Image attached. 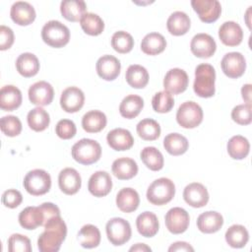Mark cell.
I'll list each match as a JSON object with an SVG mask.
<instances>
[{"label": "cell", "instance_id": "83f0119b", "mask_svg": "<svg viewBox=\"0 0 252 252\" xmlns=\"http://www.w3.org/2000/svg\"><path fill=\"white\" fill-rule=\"evenodd\" d=\"M140 204L138 192L130 187L121 189L116 195V205L123 213H132L136 211Z\"/></svg>", "mask_w": 252, "mask_h": 252}, {"label": "cell", "instance_id": "816d5d0a", "mask_svg": "<svg viewBox=\"0 0 252 252\" xmlns=\"http://www.w3.org/2000/svg\"><path fill=\"white\" fill-rule=\"evenodd\" d=\"M14 43V32L11 28L2 25L0 27V50L9 49Z\"/></svg>", "mask_w": 252, "mask_h": 252}, {"label": "cell", "instance_id": "ffe728a7", "mask_svg": "<svg viewBox=\"0 0 252 252\" xmlns=\"http://www.w3.org/2000/svg\"><path fill=\"white\" fill-rule=\"evenodd\" d=\"M35 10L28 2L17 1L10 10V17L19 26H29L35 20Z\"/></svg>", "mask_w": 252, "mask_h": 252}, {"label": "cell", "instance_id": "db71d44e", "mask_svg": "<svg viewBox=\"0 0 252 252\" xmlns=\"http://www.w3.org/2000/svg\"><path fill=\"white\" fill-rule=\"evenodd\" d=\"M169 252H174V251H194V248L187 242L184 241H177L174 242L170 245L168 248Z\"/></svg>", "mask_w": 252, "mask_h": 252}, {"label": "cell", "instance_id": "cb8c5ba5", "mask_svg": "<svg viewBox=\"0 0 252 252\" xmlns=\"http://www.w3.org/2000/svg\"><path fill=\"white\" fill-rule=\"evenodd\" d=\"M223 224L222 216L215 211L202 213L197 219V227L203 233H215Z\"/></svg>", "mask_w": 252, "mask_h": 252}, {"label": "cell", "instance_id": "4dcf8cb0", "mask_svg": "<svg viewBox=\"0 0 252 252\" xmlns=\"http://www.w3.org/2000/svg\"><path fill=\"white\" fill-rule=\"evenodd\" d=\"M87 5L82 0H65L60 4L61 15L70 22H78L86 14Z\"/></svg>", "mask_w": 252, "mask_h": 252}, {"label": "cell", "instance_id": "e575fe53", "mask_svg": "<svg viewBox=\"0 0 252 252\" xmlns=\"http://www.w3.org/2000/svg\"><path fill=\"white\" fill-rule=\"evenodd\" d=\"M125 79L128 85L134 89H143L149 83V73L141 65H130L125 73Z\"/></svg>", "mask_w": 252, "mask_h": 252}, {"label": "cell", "instance_id": "e0dca14e", "mask_svg": "<svg viewBox=\"0 0 252 252\" xmlns=\"http://www.w3.org/2000/svg\"><path fill=\"white\" fill-rule=\"evenodd\" d=\"M183 199L193 208H202L209 202V192L203 184L193 182L184 188Z\"/></svg>", "mask_w": 252, "mask_h": 252}, {"label": "cell", "instance_id": "5b68a950", "mask_svg": "<svg viewBox=\"0 0 252 252\" xmlns=\"http://www.w3.org/2000/svg\"><path fill=\"white\" fill-rule=\"evenodd\" d=\"M42 40L49 46L60 48L65 46L70 39L69 29L59 21H48L41 29Z\"/></svg>", "mask_w": 252, "mask_h": 252}, {"label": "cell", "instance_id": "4fadbf2b", "mask_svg": "<svg viewBox=\"0 0 252 252\" xmlns=\"http://www.w3.org/2000/svg\"><path fill=\"white\" fill-rule=\"evenodd\" d=\"M191 52L199 58H210L214 55L217 49L215 39L208 33L195 34L190 42Z\"/></svg>", "mask_w": 252, "mask_h": 252}, {"label": "cell", "instance_id": "277c9868", "mask_svg": "<svg viewBox=\"0 0 252 252\" xmlns=\"http://www.w3.org/2000/svg\"><path fill=\"white\" fill-rule=\"evenodd\" d=\"M175 195V185L168 178L160 177L152 182L147 190L148 201L156 206L165 205L170 202Z\"/></svg>", "mask_w": 252, "mask_h": 252}, {"label": "cell", "instance_id": "74e56055", "mask_svg": "<svg viewBox=\"0 0 252 252\" xmlns=\"http://www.w3.org/2000/svg\"><path fill=\"white\" fill-rule=\"evenodd\" d=\"M225 241L232 248H242L249 240V233L245 226L233 224L225 231Z\"/></svg>", "mask_w": 252, "mask_h": 252}, {"label": "cell", "instance_id": "9f6ffc18", "mask_svg": "<svg viewBox=\"0 0 252 252\" xmlns=\"http://www.w3.org/2000/svg\"><path fill=\"white\" fill-rule=\"evenodd\" d=\"M129 251H142V252H145V251H152L151 247H149L148 245L144 244V243H137L136 245H133L132 247H130Z\"/></svg>", "mask_w": 252, "mask_h": 252}, {"label": "cell", "instance_id": "ee69618b", "mask_svg": "<svg viewBox=\"0 0 252 252\" xmlns=\"http://www.w3.org/2000/svg\"><path fill=\"white\" fill-rule=\"evenodd\" d=\"M111 46L118 53H128L134 46L133 36L124 31H118L111 37Z\"/></svg>", "mask_w": 252, "mask_h": 252}, {"label": "cell", "instance_id": "f907efd6", "mask_svg": "<svg viewBox=\"0 0 252 252\" xmlns=\"http://www.w3.org/2000/svg\"><path fill=\"white\" fill-rule=\"evenodd\" d=\"M23 201L22 193L16 189H8L2 194V203L5 207L15 209Z\"/></svg>", "mask_w": 252, "mask_h": 252}, {"label": "cell", "instance_id": "484cf974", "mask_svg": "<svg viewBox=\"0 0 252 252\" xmlns=\"http://www.w3.org/2000/svg\"><path fill=\"white\" fill-rule=\"evenodd\" d=\"M113 175L120 180H129L138 173L137 162L130 158H119L112 162Z\"/></svg>", "mask_w": 252, "mask_h": 252}, {"label": "cell", "instance_id": "d6986e66", "mask_svg": "<svg viewBox=\"0 0 252 252\" xmlns=\"http://www.w3.org/2000/svg\"><path fill=\"white\" fill-rule=\"evenodd\" d=\"M58 185L64 194L74 195L81 188V175L75 168L66 167L62 169L58 175Z\"/></svg>", "mask_w": 252, "mask_h": 252}, {"label": "cell", "instance_id": "8992f818", "mask_svg": "<svg viewBox=\"0 0 252 252\" xmlns=\"http://www.w3.org/2000/svg\"><path fill=\"white\" fill-rule=\"evenodd\" d=\"M23 185L26 191L32 196L44 195L50 190L51 177L50 174L43 169H32L26 174Z\"/></svg>", "mask_w": 252, "mask_h": 252}, {"label": "cell", "instance_id": "7bdbcfd3", "mask_svg": "<svg viewBox=\"0 0 252 252\" xmlns=\"http://www.w3.org/2000/svg\"><path fill=\"white\" fill-rule=\"evenodd\" d=\"M82 30L89 35H98L104 30L102 19L94 13H86L80 20Z\"/></svg>", "mask_w": 252, "mask_h": 252}, {"label": "cell", "instance_id": "8fae6325", "mask_svg": "<svg viewBox=\"0 0 252 252\" xmlns=\"http://www.w3.org/2000/svg\"><path fill=\"white\" fill-rule=\"evenodd\" d=\"M220 66L225 76L231 79H237L245 72L246 60L240 52H228L222 57Z\"/></svg>", "mask_w": 252, "mask_h": 252}, {"label": "cell", "instance_id": "5bb4252c", "mask_svg": "<svg viewBox=\"0 0 252 252\" xmlns=\"http://www.w3.org/2000/svg\"><path fill=\"white\" fill-rule=\"evenodd\" d=\"M28 94L29 99L32 104L37 106H44L52 102L54 91L49 83L45 81H39L30 87Z\"/></svg>", "mask_w": 252, "mask_h": 252}, {"label": "cell", "instance_id": "9c48e42d", "mask_svg": "<svg viewBox=\"0 0 252 252\" xmlns=\"http://www.w3.org/2000/svg\"><path fill=\"white\" fill-rule=\"evenodd\" d=\"M164 221L165 226L169 232L173 234H180L187 230L190 218L186 210L180 207H174L166 213Z\"/></svg>", "mask_w": 252, "mask_h": 252}, {"label": "cell", "instance_id": "7402d4cb", "mask_svg": "<svg viewBox=\"0 0 252 252\" xmlns=\"http://www.w3.org/2000/svg\"><path fill=\"white\" fill-rule=\"evenodd\" d=\"M108 146L115 151H127L134 145V138L130 131L124 128H115L107 133Z\"/></svg>", "mask_w": 252, "mask_h": 252}, {"label": "cell", "instance_id": "4316f807", "mask_svg": "<svg viewBox=\"0 0 252 252\" xmlns=\"http://www.w3.org/2000/svg\"><path fill=\"white\" fill-rule=\"evenodd\" d=\"M136 226L138 232L144 237L155 236L159 228V223L156 214L152 212H144L136 219Z\"/></svg>", "mask_w": 252, "mask_h": 252}, {"label": "cell", "instance_id": "ba28073f", "mask_svg": "<svg viewBox=\"0 0 252 252\" xmlns=\"http://www.w3.org/2000/svg\"><path fill=\"white\" fill-rule=\"evenodd\" d=\"M106 236L114 246H120L129 241L132 235L130 223L122 218H112L105 225Z\"/></svg>", "mask_w": 252, "mask_h": 252}, {"label": "cell", "instance_id": "6f0895ef", "mask_svg": "<svg viewBox=\"0 0 252 252\" xmlns=\"http://www.w3.org/2000/svg\"><path fill=\"white\" fill-rule=\"evenodd\" d=\"M250 8H251V7H249V9L247 10V12H246V16H245V17H247V20H246V25L248 26V28H249V29H251V26H250V22H249V20H248V18H249V14H250Z\"/></svg>", "mask_w": 252, "mask_h": 252}, {"label": "cell", "instance_id": "9a60e30c", "mask_svg": "<svg viewBox=\"0 0 252 252\" xmlns=\"http://www.w3.org/2000/svg\"><path fill=\"white\" fill-rule=\"evenodd\" d=\"M85 102V94L83 91L77 87H69L65 89L60 96V105L62 109L68 113L79 111Z\"/></svg>", "mask_w": 252, "mask_h": 252}, {"label": "cell", "instance_id": "603a6c76", "mask_svg": "<svg viewBox=\"0 0 252 252\" xmlns=\"http://www.w3.org/2000/svg\"><path fill=\"white\" fill-rule=\"evenodd\" d=\"M22 93L13 86L6 85L0 90V107L4 111H13L22 104Z\"/></svg>", "mask_w": 252, "mask_h": 252}, {"label": "cell", "instance_id": "30bf717a", "mask_svg": "<svg viewBox=\"0 0 252 252\" xmlns=\"http://www.w3.org/2000/svg\"><path fill=\"white\" fill-rule=\"evenodd\" d=\"M191 6L199 19L208 24L216 22L221 13V6L218 0H193Z\"/></svg>", "mask_w": 252, "mask_h": 252}, {"label": "cell", "instance_id": "d590c367", "mask_svg": "<svg viewBox=\"0 0 252 252\" xmlns=\"http://www.w3.org/2000/svg\"><path fill=\"white\" fill-rule=\"evenodd\" d=\"M163 147L171 156H180L186 153L189 142L183 135L179 133H170L163 139Z\"/></svg>", "mask_w": 252, "mask_h": 252}, {"label": "cell", "instance_id": "ac0fdd59", "mask_svg": "<svg viewBox=\"0 0 252 252\" xmlns=\"http://www.w3.org/2000/svg\"><path fill=\"white\" fill-rule=\"evenodd\" d=\"M112 180L106 171L98 170L93 173L89 179L88 189L94 197H104L111 191Z\"/></svg>", "mask_w": 252, "mask_h": 252}, {"label": "cell", "instance_id": "11a10c76", "mask_svg": "<svg viewBox=\"0 0 252 252\" xmlns=\"http://www.w3.org/2000/svg\"><path fill=\"white\" fill-rule=\"evenodd\" d=\"M251 84H246L241 89V95L247 104H251Z\"/></svg>", "mask_w": 252, "mask_h": 252}, {"label": "cell", "instance_id": "8d00e7d4", "mask_svg": "<svg viewBox=\"0 0 252 252\" xmlns=\"http://www.w3.org/2000/svg\"><path fill=\"white\" fill-rule=\"evenodd\" d=\"M100 231L94 224H85L79 230L77 239L82 247L84 248H94L100 243Z\"/></svg>", "mask_w": 252, "mask_h": 252}, {"label": "cell", "instance_id": "c3c4849f", "mask_svg": "<svg viewBox=\"0 0 252 252\" xmlns=\"http://www.w3.org/2000/svg\"><path fill=\"white\" fill-rule=\"evenodd\" d=\"M231 118L239 125H248L251 123V104H238L231 110Z\"/></svg>", "mask_w": 252, "mask_h": 252}, {"label": "cell", "instance_id": "44dd1931", "mask_svg": "<svg viewBox=\"0 0 252 252\" xmlns=\"http://www.w3.org/2000/svg\"><path fill=\"white\" fill-rule=\"evenodd\" d=\"M219 37L226 46L239 45L243 39V31L241 27L233 22H224L219 29Z\"/></svg>", "mask_w": 252, "mask_h": 252}, {"label": "cell", "instance_id": "f5cc1de1", "mask_svg": "<svg viewBox=\"0 0 252 252\" xmlns=\"http://www.w3.org/2000/svg\"><path fill=\"white\" fill-rule=\"evenodd\" d=\"M39 208L41 209L42 213H43V216H44V224L52 218L54 217H58L60 216V210L59 208L53 204V203H50V202H46V203H43L41 205H39ZM44 226V225H43Z\"/></svg>", "mask_w": 252, "mask_h": 252}, {"label": "cell", "instance_id": "f35d334b", "mask_svg": "<svg viewBox=\"0 0 252 252\" xmlns=\"http://www.w3.org/2000/svg\"><path fill=\"white\" fill-rule=\"evenodd\" d=\"M226 149L231 158L243 159L249 154L250 144L245 137L241 135H235L228 140Z\"/></svg>", "mask_w": 252, "mask_h": 252}, {"label": "cell", "instance_id": "f1b7e54d", "mask_svg": "<svg viewBox=\"0 0 252 252\" xmlns=\"http://www.w3.org/2000/svg\"><path fill=\"white\" fill-rule=\"evenodd\" d=\"M191 26V21L189 16L182 12V11H176L173 12L167 19L166 22V28L167 31L176 36L185 34Z\"/></svg>", "mask_w": 252, "mask_h": 252}, {"label": "cell", "instance_id": "1f68e13d", "mask_svg": "<svg viewBox=\"0 0 252 252\" xmlns=\"http://www.w3.org/2000/svg\"><path fill=\"white\" fill-rule=\"evenodd\" d=\"M107 119L100 110H90L82 118V127L88 133L100 132L106 126Z\"/></svg>", "mask_w": 252, "mask_h": 252}, {"label": "cell", "instance_id": "7dc6e473", "mask_svg": "<svg viewBox=\"0 0 252 252\" xmlns=\"http://www.w3.org/2000/svg\"><path fill=\"white\" fill-rule=\"evenodd\" d=\"M8 250L10 252H31V240L26 235L14 233L8 239Z\"/></svg>", "mask_w": 252, "mask_h": 252}, {"label": "cell", "instance_id": "52a82bcc", "mask_svg": "<svg viewBox=\"0 0 252 252\" xmlns=\"http://www.w3.org/2000/svg\"><path fill=\"white\" fill-rule=\"evenodd\" d=\"M203 109L195 101H185L177 109L176 121L186 129H192L199 126L203 121Z\"/></svg>", "mask_w": 252, "mask_h": 252}, {"label": "cell", "instance_id": "836d02e7", "mask_svg": "<svg viewBox=\"0 0 252 252\" xmlns=\"http://www.w3.org/2000/svg\"><path fill=\"white\" fill-rule=\"evenodd\" d=\"M144 107V99L137 94H129L125 96L120 105L119 112L126 119H133L139 115Z\"/></svg>", "mask_w": 252, "mask_h": 252}, {"label": "cell", "instance_id": "d4e9b609", "mask_svg": "<svg viewBox=\"0 0 252 252\" xmlns=\"http://www.w3.org/2000/svg\"><path fill=\"white\" fill-rule=\"evenodd\" d=\"M19 223L25 229H35L37 226L44 225V216L38 207H27L19 215Z\"/></svg>", "mask_w": 252, "mask_h": 252}, {"label": "cell", "instance_id": "7c38bea8", "mask_svg": "<svg viewBox=\"0 0 252 252\" xmlns=\"http://www.w3.org/2000/svg\"><path fill=\"white\" fill-rule=\"evenodd\" d=\"M189 83L187 73L180 68L170 69L164 76L163 88L164 91L171 94H178L186 91Z\"/></svg>", "mask_w": 252, "mask_h": 252}, {"label": "cell", "instance_id": "60d3db41", "mask_svg": "<svg viewBox=\"0 0 252 252\" xmlns=\"http://www.w3.org/2000/svg\"><path fill=\"white\" fill-rule=\"evenodd\" d=\"M140 158L144 164L153 171H158L163 167L162 154L155 147H146L141 151Z\"/></svg>", "mask_w": 252, "mask_h": 252}, {"label": "cell", "instance_id": "681fc988", "mask_svg": "<svg viewBox=\"0 0 252 252\" xmlns=\"http://www.w3.org/2000/svg\"><path fill=\"white\" fill-rule=\"evenodd\" d=\"M55 133L59 138L63 140H69L76 135L77 128L72 120L61 119L55 126Z\"/></svg>", "mask_w": 252, "mask_h": 252}, {"label": "cell", "instance_id": "bcb514c9", "mask_svg": "<svg viewBox=\"0 0 252 252\" xmlns=\"http://www.w3.org/2000/svg\"><path fill=\"white\" fill-rule=\"evenodd\" d=\"M1 131L8 137H16L22 132V122L14 115L3 116L0 121Z\"/></svg>", "mask_w": 252, "mask_h": 252}, {"label": "cell", "instance_id": "7a4b0ae2", "mask_svg": "<svg viewBox=\"0 0 252 252\" xmlns=\"http://www.w3.org/2000/svg\"><path fill=\"white\" fill-rule=\"evenodd\" d=\"M215 82L216 71L212 65L203 63L196 67L193 90L198 96L212 97L216 92Z\"/></svg>", "mask_w": 252, "mask_h": 252}, {"label": "cell", "instance_id": "3957f363", "mask_svg": "<svg viewBox=\"0 0 252 252\" xmlns=\"http://www.w3.org/2000/svg\"><path fill=\"white\" fill-rule=\"evenodd\" d=\"M71 155L77 162L84 165H90L100 158L101 147L98 142L84 138L73 145Z\"/></svg>", "mask_w": 252, "mask_h": 252}, {"label": "cell", "instance_id": "f546056e", "mask_svg": "<svg viewBox=\"0 0 252 252\" xmlns=\"http://www.w3.org/2000/svg\"><path fill=\"white\" fill-rule=\"evenodd\" d=\"M16 68L20 75L25 78H30L36 75L39 71V61L33 53L25 52L17 58Z\"/></svg>", "mask_w": 252, "mask_h": 252}, {"label": "cell", "instance_id": "6da1fadb", "mask_svg": "<svg viewBox=\"0 0 252 252\" xmlns=\"http://www.w3.org/2000/svg\"><path fill=\"white\" fill-rule=\"evenodd\" d=\"M67 235V225L61 216L50 219L44 224V231L38 236L40 252H57Z\"/></svg>", "mask_w": 252, "mask_h": 252}, {"label": "cell", "instance_id": "b9f144b4", "mask_svg": "<svg viewBox=\"0 0 252 252\" xmlns=\"http://www.w3.org/2000/svg\"><path fill=\"white\" fill-rule=\"evenodd\" d=\"M136 130L139 137L145 141H155L160 135L159 124L152 118H145L141 120L137 124Z\"/></svg>", "mask_w": 252, "mask_h": 252}, {"label": "cell", "instance_id": "ab89813d", "mask_svg": "<svg viewBox=\"0 0 252 252\" xmlns=\"http://www.w3.org/2000/svg\"><path fill=\"white\" fill-rule=\"evenodd\" d=\"M27 121L31 129L35 132H41L48 127L50 123V117L45 109L37 106L29 111L27 115Z\"/></svg>", "mask_w": 252, "mask_h": 252}, {"label": "cell", "instance_id": "f6af8a7d", "mask_svg": "<svg viewBox=\"0 0 252 252\" xmlns=\"http://www.w3.org/2000/svg\"><path fill=\"white\" fill-rule=\"evenodd\" d=\"M174 105V99L171 94L166 91L157 93L152 99L153 109L158 113L169 112Z\"/></svg>", "mask_w": 252, "mask_h": 252}, {"label": "cell", "instance_id": "2e32d148", "mask_svg": "<svg viewBox=\"0 0 252 252\" xmlns=\"http://www.w3.org/2000/svg\"><path fill=\"white\" fill-rule=\"evenodd\" d=\"M97 75L105 81H113L120 74L121 64L120 61L112 55H102L99 57L95 64Z\"/></svg>", "mask_w": 252, "mask_h": 252}, {"label": "cell", "instance_id": "d6a6232c", "mask_svg": "<svg viewBox=\"0 0 252 252\" xmlns=\"http://www.w3.org/2000/svg\"><path fill=\"white\" fill-rule=\"evenodd\" d=\"M166 47L164 36L158 32H150L144 36L141 42V49L145 54L158 55Z\"/></svg>", "mask_w": 252, "mask_h": 252}]
</instances>
